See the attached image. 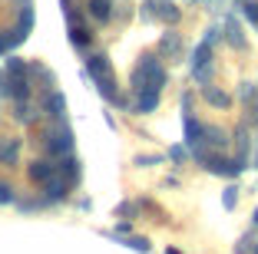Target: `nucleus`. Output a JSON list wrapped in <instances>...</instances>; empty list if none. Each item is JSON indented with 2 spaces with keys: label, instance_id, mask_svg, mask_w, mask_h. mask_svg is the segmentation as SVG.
<instances>
[{
  "label": "nucleus",
  "instance_id": "f257e3e1",
  "mask_svg": "<svg viewBox=\"0 0 258 254\" xmlns=\"http://www.w3.org/2000/svg\"><path fill=\"white\" fill-rule=\"evenodd\" d=\"M162 82H166V69H162L159 60H143L136 69H133V76H129V90H133V96H136L143 86H156V90H162Z\"/></svg>",
  "mask_w": 258,
  "mask_h": 254
},
{
  "label": "nucleus",
  "instance_id": "f03ea898",
  "mask_svg": "<svg viewBox=\"0 0 258 254\" xmlns=\"http://www.w3.org/2000/svg\"><path fill=\"white\" fill-rule=\"evenodd\" d=\"M46 152H50V155H70V152H73V132H70V126L67 122H60V129H56V132H50L46 135Z\"/></svg>",
  "mask_w": 258,
  "mask_h": 254
},
{
  "label": "nucleus",
  "instance_id": "7ed1b4c3",
  "mask_svg": "<svg viewBox=\"0 0 258 254\" xmlns=\"http://www.w3.org/2000/svg\"><path fill=\"white\" fill-rule=\"evenodd\" d=\"M182 129H185V145L196 149V145L202 142V135H205V126L192 116V112H185V116H182Z\"/></svg>",
  "mask_w": 258,
  "mask_h": 254
},
{
  "label": "nucleus",
  "instance_id": "20e7f679",
  "mask_svg": "<svg viewBox=\"0 0 258 254\" xmlns=\"http://www.w3.org/2000/svg\"><path fill=\"white\" fill-rule=\"evenodd\" d=\"M212 60V40H202L196 50V60H192V73H196V79H205V63Z\"/></svg>",
  "mask_w": 258,
  "mask_h": 254
},
{
  "label": "nucleus",
  "instance_id": "39448f33",
  "mask_svg": "<svg viewBox=\"0 0 258 254\" xmlns=\"http://www.w3.org/2000/svg\"><path fill=\"white\" fill-rule=\"evenodd\" d=\"M43 109H46V116H53V119H60L63 122V116H67V99H63V93H46L43 96Z\"/></svg>",
  "mask_w": 258,
  "mask_h": 254
},
{
  "label": "nucleus",
  "instance_id": "423d86ee",
  "mask_svg": "<svg viewBox=\"0 0 258 254\" xmlns=\"http://www.w3.org/2000/svg\"><path fill=\"white\" fill-rule=\"evenodd\" d=\"M27 175H30V182H50V179H56L60 175V168H56L53 162H33L30 168H27Z\"/></svg>",
  "mask_w": 258,
  "mask_h": 254
},
{
  "label": "nucleus",
  "instance_id": "0eeeda50",
  "mask_svg": "<svg viewBox=\"0 0 258 254\" xmlns=\"http://www.w3.org/2000/svg\"><path fill=\"white\" fill-rule=\"evenodd\" d=\"M156 106H159V90H156V86H143V90L136 93V109L146 116V112H152Z\"/></svg>",
  "mask_w": 258,
  "mask_h": 254
},
{
  "label": "nucleus",
  "instance_id": "6e6552de",
  "mask_svg": "<svg viewBox=\"0 0 258 254\" xmlns=\"http://www.w3.org/2000/svg\"><path fill=\"white\" fill-rule=\"evenodd\" d=\"M67 192H70V182L60 179V175H56V179H50V182L43 185L46 202H63V198H67Z\"/></svg>",
  "mask_w": 258,
  "mask_h": 254
},
{
  "label": "nucleus",
  "instance_id": "1a4fd4ad",
  "mask_svg": "<svg viewBox=\"0 0 258 254\" xmlns=\"http://www.w3.org/2000/svg\"><path fill=\"white\" fill-rule=\"evenodd\" d=\"M17 155H20V142H17V139H0V162L14 165Z\"/></svg>",
  "mask_w": 258,
  "mask_h": 254
},
{
  "label": "nucleus",
  "instance_id": "9d476101",
  "mask_svg": "<svg viewBox=\"0 0 258 254\" xmlns=\"http://www.w3.org/2000/svg\"><path fill=\"white\" fill-rule=\"evenodd\" d=\"M56 168H60V179H67L70 185H73V182L80 179V162H76L73 155H63V162L56 165Z\"/></svg>",
  "mask_w": 258,
  "mask_h": 254
},
{
  "label": "nucleus",
  "instance_id": "9b49d317",
  "mask_svg": "<svg viewBox=\"0 0 258 254\" xmlns=\"http://www.w3.org/2000/svg\"><path fill=\"white\" fill-rule=\"evenodd\" d=\"M90 17L106 23L109 17H113V4H109V0H90Z\"/></svg>",
  "mask_w": 258,
  "mask_h": 254
},
{
  "label": "nucleus",
  "instance_id": "f8f14e48",
  "mask_svg": "<svg viewBox=\"0 0 258 254\" xmlns=\"http://www.w3.org/2000/svg\"><path fill=\"white\" fill-rule=\"evenodd\" d=\"M17 119H20L23 126H33V122L40 119V112L33 109V106L27 103V99H20V103H17Z\"/></svg>",
  "mask_w": 258,
  "mask_h": 254
},
{
  "label": "nucleus",
  "instance_id": "ddd939ff",
  "mask_svg": "<svg viewBox=\"0 0 258 254\" xmlns=\"http://www.w3.org/2000/svg\"><path fill=\"white\" fill-rule=\"evenodd\" d=\"M205 99H209L212 106H219V109H228V106H232V96L222 93V90H215V86H205Z\"/></svg>",
  "mask_w": 258,
  "mask_h": 254
},
{
  "label": "nucleus",
  "instance_id": "4468645a",
  "mask_svg": "<svg viewBox=\"0 0 258 254\" xmlns=\"http://www.w3.org/2000/svg\"><path fill=\"white\" fill-rule=\"evenodd\" d=\"M70 40H73V46H80V50H86L93 40V33L86 30V27H70Z\"/></svg>",
  "mask_w": 258,
  "mask_h": 254
},
{
  "label": "nucleus",
  "instance_id": "2eb2a0df",
  "mask_svg": "<svg viewBox=\"0 0 258 254\" xmlns=\"http://www.w3.org/2000/svg\"><path fill=\"white\" fill-rule=\"evenodd\" d=\"M179 46H182V40L175 37V33H166V37H162V43H159V53H175Z\"/></svg>",
  "mask_w": 258,
  "mask_h": 254
},
{
  "label": "nucleus",
  "instance_id": "dca6fc26",
  "mask_svg": "<svg viewBox=\"0 0 258 254\" xmlns=\"http://www.w3.org/2000/svg\"><path fill=\"white\" fill-rule=\"evenodd\" d=\"M228 43L232 46H245V37H242V27L235 20H228Z\"/></svg>",
  "mask_w": 258,
  "mask_h": 254
},
{
  "label": "nucleus",
  "instance_id": "f3484780",
  "mask_svg": "<svg viewBox=\"0 0 258 254\" xmlns=\"http://www.w3.org/2000/svg\"><path fill=\"white\" fill-rule=\"evenodd\" d=\"M156 14H159V17H162V20H166V23L179 20V10H175L172 4H159V10H156Z\"/></svg>",
  "mask_w": 258,
  "mask_h": 254
},
{
  "label": "nucleus",
  "instance_id": "a211bd4d",
  "mask_svg": "<svg viewBox=\"0 0 258 254\" xmlns=\"http://www.w3.org/2000/svg\"><path fill=\"white\" fill-rule=\"evenodd\" d=\"M235 202H238L235 188H225V195H222V205H225V211H232V208H235Z\"/></svg>",
  "mask_w": 258,
  "mask_h": 254
},
{
  "label": "nucleus",
  "instance_id": "6ab92c4d",
  "mask_svg": "<svg viewBox=\"0 0 258 254\" xmlns=\"http://www.w3.org/2000/svg\"><path fill=\"white\" fill-rule=\"evenodd\" d=\"M10 202H14V192H10L7 182H0V205H10Z\"/></svg>",
  "mask_w": 258,
  "mask_h": 254
},
{
  "label": "nucleus",
  "instance_id": "aec40b11",
  "mask_svg": "<svg viewBox=\"0 0 258 254\" xmlns=\"http://www.w3.org/2000/svg\"><path fill=\"white\" fill-rule=\"evenodd\" d=\"M242 10H245V17H248V20H251V23L258 27V4H245Z\"/></svg>",
  "mask_w": 258,
  "mask_h": 254
},
{
  "label": "nucleus",
  "instance_id": "412c9836",
  "mask_svg": "<svg viewBox=\"0 0 258 254\" xmlns=\"http://www.w3.org/2000/svg\"><path fill=\"white\" fill-rule=\"evenodd\" d=\"M169 158H172V162H182V158H185V149H182V145H172V149H169Z\"/></svg>",
  "mask_w": 258,
  "mask_h": 254
},
{
  "label": "nucleus",
  "instance_id": "4be33fe9",
  "mask_svg": "<svg viewBox=\"0 0 258 254\" xmlns=\"http://www.w3.org/2000/svg\"><path fill=\"white\" fill-rule=\"evenodd\" d=\"M129 244L136 247V251H149V241H146V238H133V241H129Z\"/></svg>",
  "mask_w": 258,
  "mask_h": 254
},
{
  "label": "nucleus",
  "instance_id": "5701e85b",
  "mask_svg": "<svg viewBox=\"0 0 258 254\" xmlns=\"http://www.w3.org/2000/svg\"><path fill=\"white\" fill-rule=\"evenodd\" d=\"M136 162H139V165H159V155H139Z\"/></svg>",
  "mask_w": 258,
  "mask_h": 254
},
{
  "label": "nucleus",
  "instance_id": "b1692460",
  "mask_svg": "<svg viewBox=\"0 0 258 254\" xmlns=\"http://www.w3.org/2000/svg\"><path fill=\"white\" fill-rule=\"evenodd\" d=\"M255 224H258V211H255Z\"/></svg>",
  "mask_w": 258,
  "mask_h": 254
},
{
  "label": "nucleus",
  "instance_id": "393cba45",
  "mask_svg": "<svg viewBox=\"0 0 258 254\" xmlns=\"http://www.w3.org/2000/svg\"><path fill=\"white\" fill-rule=\"evenodd\" d=\"M255 165H258V152H255Z\"/></svg>",
  "mask_w": 258,
  "mask_h": 254
},
{
  "label": "nucleus",
  "instance_id": "a878e982",
  "mask_svg": "<svg viewBox=\"0 0 258 254\" xmlns=\"http://www.w3.org/2000/svg\"><path fill=\"white\" fill-rule=\"evenodd\" d=\"M0 82H4V73H0Z\"/></svg>",
  "mask_w": 258,
  "mask_h": 254
},
{
  "label": "nucleus",
  "instance_id": "bb28decb",
  "mask_svg": "<svg viewBox=\"0 0 258 254\" xmlns=\"http://www.w3.org/2000/svg\"><path fill=\"white\" fill-rule=\"evenodd\" d=\"M255 254H258V247H255Z\"/></svg>",
  "mask_w": 258,
  "mask_h": 254
}]
</instances>
